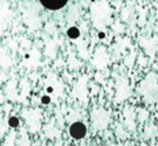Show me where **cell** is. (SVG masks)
I'll return each mask as SVG.
<instances>
[{
    "label": "cell",
    "mask_w": 158,
    "mask_h": 146,
    "mask_svg": "<svg viewBox=\"0 0 158 146\" xmlns=\"http://www.w3.org/2000/svg\"><path fill=\"white\" fill-rule=\"evenodd\" d=\"M68 34L70 38H72V39H74V38H77V36H79V30L77 29V28H71V29H69L68 31Z\"/></svg>",
    "instance_id": "4"
},
{
    "label": "cell",
    "mask_w": 158,
    "mask_h": 146,
    "mask_svg": "<svg viewBox=\"0 0 158 146\" xmlns=\"http://www.w3.org/2000/svg\"><path fill=\"white\" fill-rule=\"evenodd\" d=\"M87 133V128L81 121H75L69 127V134L74 140H82Z\"/></svg>",
    "instance_id": "1"
},
{
    "label": "cell",
    "mask_w": 158,
    "mask_h": 146,
    "mask_svg": "<svg viewBox=\"0 0 158 146\" xmlns=\"http://www.w3.org/2000/svg\"><path fill=\"white\" fill-rule=\"evenodd\" d=\"M42 100H43V103H45V104H46V103H48V101H50V99H48V97H44V98L42 99Z\"/></svg>",
    "instance_id": "5"
},
{
    "label": "cell",
    "mask_w": 158,
    "mask_h": 146,
    "mask_svg": "<svg viewBox=\"0 0 158 146\" xmlns=\"http://www.w3.org/2000/svg\"><path fill=\"white\" fill-rule=\"evenodd\" d=\"M8 124H9V126H10L11 128H16L17 126L19 125V118H17V117H11V118L9 119Z\"/></svg>",
    "instance_id": "3"
},
{
    "label": "cell",
    "mask_w": 158,
    "mask_h": 146,
    "mask_svg": "<svg viewBox=\"0 0 158 146\" xmlns=\"http://www.w3.org/2000/svg\"><path fill=\"white\" fill-rule=\"evenodd\" d=\"M41 4L48 10H58L66 6L68 0H40Z\"/></svg>",
    "instance_id": "2"
}]
</instances>
